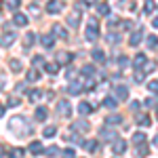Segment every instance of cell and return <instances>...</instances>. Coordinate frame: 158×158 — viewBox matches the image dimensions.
Returning <instances> with one entry per match:
<instances>
[{"mask_svg": "<svg viewBox=\"0 0 158 158\" xmlns=\"http://www.w3.org/2000/svg\"><path fill=\"white\" fill-rule=\"evenodd\" d=\"M85 38L89 40V42H95V40L99 38V30H97V21H95V19H91L89 27L85 30Z\"/></svg>", "mask_w": 158, "mask_h": 158, "instance_id": "obj_1", "label": "cell"}, {"mask_svg": "<svg viewBox=\"0 0 158 158\" xmlns=\"http://www.w3.org/2000/svg\"><path fill=\"white\" fill-rule=\"evenodd\" d=\"M47 11H49L51 15H57V13L63 11V2H61V0H49V2H47Z\"/></svg>", "mask_w": 158, "mask_h": 158, "instance_id": "obj_2", "label": "cell"}, {"mask_svg": "<svg viewBox=\"0 0 158 158\" xmlns=\"http://www.w3.org/2000/svg\"><path fill=\"white\" fill-rule=\"evenodd\" d=\"M57 112H59L61 116H70V114H72V106H70V101H68V99H61L59 103H57Z\"/></svg>", "mask_w": 158, "mask_h": 158, "instance_id": "obj_3", "label": "cell"}, {"mask_svg": "<svg viewBox=\"0 0 158 158\" xmlns=\"http://www.w3.org/2000/svg\"><path fill=\"white\" fill-rule=\"evenodd\" d=\"M114 97L118 99V101H124V99L129 97V89H127V86H116V89H114Z\"/></svg>", "mask_w": 158, "mask_h": 158, "instance_id": "obj_4", "label": "cell"}, {"mask_svg": "<svg viewBox=\"0 0 158 158\" xmlns=\"http://www.w3.org/2000/svg\"><path fill=\"white\" fill-rule=\"evenodd\" d=\"M82 86H85V82H80V80L70 82V85H68V95H78V93L82 91Z\"/></svg>", "mask_w": 158, "mask_h": 158, "instance_id": "obj_5", "label": "cell"}, {"mask_svg": "<svg viewBox=\"0 0 158 158\" xmlns=\"http://www.w3.org/2000/svg\"><path fill=\"white\" fill-rule=\"evenodd\" d=\"M78 23H80V11H72L68 15V25L70 27H78Z\"/></svg>", "mask_w": 158, "mask_h": 158, "instance_id": "obj_6", "label": "cell"}, {"mask_svg": "<svg viewBox=\"0 0 158 158\" xmlns=\"http://www.w3.org/2000/svg\"><path fill=\"white\" fill-rule=\"evenodd\" d=\"M141 38H143V30H141V27H137L133 34H131V40H129V42H131V47H137V44L141 42Z\"/></svg>", "mask_w": 158, "mask_h": 158, "instance_id": "obj_7", "label": "cell"}, {"mask_svg": "<svg viewBox=\"0 0 158 158\" xmlns=\"http://www.w3.org/2000/svg\"><path fill=\"white\" fill-rule=\"evenodd\" d=\"M15 34H13V32H6V34H2V36H0V44H2V47H11L13 42H15Z\"/></svg>", "mask_w": 158, "mask_h": 158, "instance_id": "obj_8", "label": "cell"}, {"mask_svg": "<svg viewBox=\"0 0 158 158\" xmlns=\"http://www.w3.org/2000/svg\"><path fill=\"white\" fill-rule=\"evenodd\" d=\"M112 150H114L116 156H122V154L127 152V143H124L122 139H118V141H114V148H112Z\"/></svg>", "mask_w": 158, "mask_h": 158, "instance_id": "obj_9", "label": "cell"}, {"mask_svg": "<svg viewBox=\"0 0 158 158\" xmlns=\"http://www.w3.org/2000/svg\"><path fill=\"white\" fill-rule=\"evenodd\" d=\"M40 44H42L44 49H51V47L55 44V38L51 36V34H42V36H40Z\"/></svg>", "mask_w": 158, "mask_h": 158, "instance_id": "obj_10", "label": "cell"}, {"mask_svg": "<svg viewBox=\"0 0 158 158\" xmlns=\"http://www.w3.org/2000/svg\"><path fill=\"white\" fill-rule=\"evenodd\" d=\"M27 150H30V154H34V156H38V154H42V152H44V148H42L40 141H32Z\"/></svg>", "mask_w": 158, "mask_h": 158, "instance_id": "obj_11", "label": "cell"}, {"mask_svg": "<svg viewBox=\"0 0 158 158\" xmlns=\"http://www.w3.org/2000/svg\"><path fill=\"white\" fill-rule=\"evenodd\" d=\"M91 129V124L86 120H78V122H74V131H78V133H86Z\"/></svg>", "mask_w": 158, "mask_h": 158, "instance_id": "obj_12", "label": "cell"}, {"mask_svg": "<svg viewBox=\"0 0 158 158\" xmlns=\"http://www.w3.org/2000/svg\"><path fill=\"white\" fill-rule=\"evenodd\" d=\"M13 23H15V25H21V27H23V25H27V17H25L23 13H15V17H13Z\"/></svg>", "mask_w": 158, "mask_h": 158, "instance_id": "obj_13", "label": "cell"}, {"mask_svg": "<svg viewBox=\"0 0 158 158\" xmlns=\"http://www.w3.org/2000/svg\"><path fill=\"white\" fill-rule=\"evenodd\" d=\"M72 53H65V51H61V53H57V63H70L72 61Z\"/></svg>", "mask_w": 158, "mask_h": 158, "instance_id": "obj_14", "label": "cell"}, {"mask_svg": "<svg viewBox=\"0 0 158 158\" xmlns=\"http://www.w3.org/2000/svg\"><path fill=\"white\" fill-rule=\"evenodd\" d=\"M53 34H55L57 38H63V40L68 38V32H65V27H63V25H53Z\"/></svg>", "mask_w": 158, "mask_h": 158, "instance_id": "obj_15", "label": "cell"}, {"mask_svg": "<svg viewBox=\"0 0 158 158\" xmlns=\"http://www.w3.org/2000/svg\"><path fill=\"white\" fill-rule=\"evenodd\" d=\"M47 116H49V110L40 106V108L36 110V120H38V122H44V120H47Z\"/></svg>", "mask_w": 158, "mask_h": 158, "instance_id": "obj_16", "label": "cell"}, {"mask_svg": "<svg viewBox=\"0 0 158 158\" xmlns=\"http://www.w3.org/2000/svg\"><path fill=\"white\" fill-rule=\"evenodd\" d=\"M78 112H80L82 116H86V114H91V112H93V108H91V103H86V101H80V103H78Z\"/></svg>", "mask_w": 158, "mask_h": 158, "instance_id": "obj_17", "label": "cell"}, {"mask_svg": "<svg viewBox=\"0 0 158 158\" xmlns=\"http://www.w3.org/2000/svg\"><path fill=\"white\" fill-rule=\"evenodd\" d=\"M146 47H148V49H156V47H158V36L150 34V36L146 38Z\"/></svg>", "mask_w": 158, "mask_h": 158, "instance_id": "obj_18", "label": "cell"}, {"mask_svg": "<svg viewBox=\"0 0 158 158\" xmlns=\"http://www.w3.org/2000/svg\"><path fill=\"white\" fill-rule=\"evenodd\" d=\"M120 122H122L120 114H110L108 118H106V124H120Z\"/></svg>", "mask_w": 158, "mask_h": 158, "instance_id": "obj_19", "label": "cell"}, {"mask_svg": "<svg viewBox=\"0 0 158 158\" xmlns=\"http://www.w3.org/2000/svg\"><path fill=\"white\" fill-rule=\"evenodd\" d=\"M114 131H112V129H99V137H101V139H114Z\"/></svg>", "mask_w": 158, "mask_h": 158, "instance_id": "obj_20", "label": "cell"}, {"mask_svg": "<svg viewBox=\"0 0 158 158\" xmlns=\"http://www.w3.org/2000/svg\"><path fill=\"white\" fill-rule=\"evenodd\" d=\"M44 70H47V74L55 76V74L59 72V63H47V65H44Z\"/></svg>", "mask_w": 158, "mask_h": 158, "instance_id": "obj_21", "label": "cell"}, {"mask_svg": "<svg viewBox=\"0 0 158 158\" xmlns=\"http://www.w3.org/2000/svg\"><path fill=\"white\" fill-rule=\"evenodd\" d=\"M93 59L97 61V63H103V61H106V53L99 51V49H95V51H93Z\"/></svg>", "mask_w": 158, "mask_h": 158, "instance_id": "obj_22", "label": "cell"}, {"mask_svg": "<svg viewBox=\"0 0 158 158\" xmlns=\"http://www.w3.org/2000/svg\"><path fill=\"white\" fill-rule=\"evenodd\" d=\"M17 127H25V118H21V116L13 118V120H11V129H15V131H17Z\"/></svg>", "mask_w": 158, "mask_h": 158, "instance_id": "obj_23", "label": "cell"}, {"mask_svg": "<svg viewBox=\"0 0 158 158\" xmlns=\"http://www.w3.org/2000/svg\"><path fill=\"white\" fill-rule=\"evenodd\" d=\"M146 61H148V59H146V55H143V53H139V55H137V57L133 59V65H135V68H141Z\"/></svg>", "mask_w": 158, "mask_h": 158, "instance_id": "obj_24", "label": "cell"}, {"mask_svg": "<svg viewBox=\"0 0 158 158\" xmlns=\"http://www.w3.org/2000/svg\"><path fill=\"white\" fill-rule=\"evenodd\" d=\"M27 80H30V82H36V80H40V72L32 68V70L27 72Z\"/></svg>", "mask_w": 158, "mask_h": 158, "instance_id": "obj_25", "label": "cell"}, {"mask_svg": "<svg viewBox=\"0 0 158 158\" xmlns=\"http://www.w3.org/2000/svg\"><path fill=\"white\" fill-rule=\"evenodd\" d=\"M82 148H85L86 152H91V154H93V152H97V141H85Z\"/></svg>", "mask_w": 158, "mask_h": 158, "instance_id": "obj_26", "label": "cell"}, {"mask_svg": "<svg viewBox=\"0 0 158 158\" xmlns=\"http://www.w3.org/2000/svg\"><path fill=\"white\" fill-rule=\"evenodd\" d=\"M146 133H133V143H137V146H139V143H146Z\"/></svg>", "mask_w": 158, "mask_h": 158, "instance_id": "obj_27", "label": "cell"}, {"mask_svg": "<svg viewBox=\"0 0 158 158\" xmlns=\"http://www.w3.org/2000/svg\"><path fill=\"white\" fill-rule=\"evenodd\" d=\"M103 106H106V108H116V106H118V99L116 97H106L103 99Z\"/></svg>", "mask_w": 158, "mask_h": 158, "instance_id": "obj_28", "label": "cell"}, {"mask_svg": "<svg viewBox=\"0 0 158 158\" xmlns=\"http://www.w3.org/2000/svg\"><path fill=\"white\" fill-rule=\"evenodd\" d=\"M150 116H148V114H141V116H137V124H141V127H148V124H150Z\"/></svg>", "mask_w": 158, "mask_h": 158, "instance_id": "obj_29", "label": "cell"}, {"mask_svg": "<svg viewBox=\"0 0 158 158\" xmlns=\"http://www.w3.org/2000/svg\"><path fill=\"white\" fill-rule=\"evenodd\" d=\"M9 156L11 158H23V150L21 148H13L11 152H9Z\"/></svg>", "mask_w": 158, "mask_h": 158, "instance_id": "obj_30", "label": "cell"}, {"mask_svg": "<svg viewBox=\"0 0 158 158\" xmlns=\"http://www.w3.org/2000/svg\"><path fill=\"white\" fill-rule=\"evenodd\" d=\"M27 97H30V101H38V99L42 97V93H40L38 89H34V91H30V93H27Z\"/></svg>", "mask_w": 158, "mask_h": 158, "instance_id": "obj_31", "label": "cell"}, {"mask_svg": "<svg viewBox=\"0 0 158 158\" xmlns=\"http://www.w3.org/2000/svg\"><path fill=\"white\" fill-rule=\"evenodd\" d=\"M154 9H156L154 0H146V13H148V15H152V13H154Z\"/></svg>", "mask_w": 158, "mask_h": 158, "instance_id": "obj_32", "label": "cell"}, {"mask_svg": "<svg viewBox=\"0 0 158 158\" xmlns=\"http://www.w3.org/2000/svg\"><path fill=\"white\" fill-rule=\"evenodd\" d=\"M97 13H99V15H103V17H106V15L110 13V6H108V4H97Z\"/></svg>", "mask_w": 158, "mask_h": 158, "instance_id": "obj_33", "label": "cell"}, {"mask_svg": "<svg viewBox=\"0 0 158 158\" xmlns=\"http://www.w3.org/2000/svg\"><path fill=\"white\" fill-rule=\"evenodd\" d=\"M55 135H57V129L55 127H47L44 129V137H55Z\"/></svg>", "mask_w": 158, "mask_h": 158, "instance_id": "obj_34", "label": "cell"}, {"mask_svg": "<svg viewBox=\"0 0 158 158\" xmlns=\"http://www.w3.org/2000/svg\"><path fill=\"white\" fill-rule=\"evenodd\" d=\"M148 89H150V93H158V80H150Z\"/></svg>", "mask_w": 158, "mask_h": 158, "instance_id": "obj_35", "label": "cell"}, {"mask_svg": "<svg viewBox=\"0 0 158 158\" xmlns=\"http://www.w3.org/2000/svg\"><path fill=\"white\" fill-rule=\"evenodd\" d=\"M11 70H13V72H21V61L13 59L11 61Z\"/></svg>", "mask_w": 158, "mask_h": 158, "instance_id": "obj_36", "label": "cell"}, {"mask_svg": "<svg viewBox=\"0 0 158 158\" xmlns=\"http://www.w3.org/2000/svg\"><path fill=\"white\" fill-rule=\"evenodd\" d=\"M148 152H150V150L146 148V143H139V148H137V154H139V156H148Z\"/></svg>", "mask_w": 158, "mask_h": 158, "instance_id": "obj_37", "label": "cell"}, {"mask_svg": "<svg viewBox=\"0 0 158 158\" xmlns=\"http://www.w3.org/2000/svg\"><path fill=\"white\" fill-rule=\"evenodd\" d=\"M82 74H85V76H93V74H95V68H93V65H85V68H82Z\"/></svg>", "mask_w": 158, "mask_h": 158, "instance_id": "obj_38", "label": "cell"}, {"mask_svg": "<svg viewBox=\"0 0 158 158\" xmlns=\"http://www.w3.org/2000/svg\"><path fill=\"white\" fill-rule=\"evenodd\" d=\"M146 106H148V108H156V106H158L156 97H148V99H146Z\"/></svg>", "mask_w": 158, "mask_h": 158, "instance_id": "obj_39", "label": "cell"}, {"mask_svg": "<svg viewBox=\"0 0 158 158\" xmlns=\"http://www.w3.org/2000/svg\"><path fill=\"white\" fill-rule=\"evenodd\" d=\"M108 40L112 42V44H118V42H120V36H116V34H108Z\"/></svg>", "mask_w": 158, "mask_h": 158, "instance_id": "obj_40", "label": "cell"}, {"mask_svg": "<svg viewBox=\"0 0 158 158\" xmlns=\"http://www.w3.org/2000/svg\"><path fill=\"white\" fill-rule=\"evenodd\" d=\"M34 65H38V68L44 65V57H42V55H36V57H34Z\"/></svg>", "mask_w": 158, "mask_h": 158, "instance_id": "obj_41", "label": "cell"}, {"mask_svg": "<svg viewBox=\"0 0 158 158\" xmlns=\"http://www.w3.org/2000/svg\"><path fill=\"white\" fill-rule=\"evenodd\" d=\"M141 68H143L146 72H154V70H156V63H143Z\"/></svg>", "mask_w": 158, "mask_h": 158, "instance_id": "obj_42", "label": "cell"}, {"mask_svg": "<svg viewBox=\"0 0 158 158\" xmlns=\"http://www.w3.org/2000/svg\"><path fill=\"white\" fill-rule=\"evenodd\" d=\"M19 4H21V0H9V9H19Z\"/></svg>", "mask_w": 158, "mask_h": 158, "instance_id": "obj_43", "label": "cell"}, {"mask_svg": "<svg viewBox=\"0 0 158 158\" xmlns=\"http://www.w3.org/2000/svg\"><path fill=\"white\" fill-rule=\"evenodd\" d=\"M127 63H129V59H127L124 55H120V57H118V65H120V68H124Z\"/></svg>", "mask_w": 158, "mask_h": 158, "instance_id": "obj_44", "label": "cell"}, {"mask_svg": "<svg viewBox=\"0 0 158 158\" xmlns=\"http://www.w3.org/2000/svg\"><path fill=\"white\" fill-rule=\"evenodd\" d=\"M44 152H47L49 156H57V154H59V150H57V148H49V150H44Z\"/></svg>", "mask_w": 158, "mask_h": 158, "instance_id": "obj_45", "label": "cell"}, {"mask_svg": "<svg viewBox=\"0 0 158 158\" xmlns=\"http://www.w3.org/2000/svg\"><path fill=\"white\" fill-rule=\"evenodd\" d=\"M19 103H21V101H19L17 97H11V99H9V106H11V108H15V106H19Z\"/></svg>", "mask_w": 158, "mask_h": 158, "instance_id": "obj_46", "label": "cell"}, {"mask_svg": "<svg viewBox=\"0 0 158 158\" xmlns=\"http://www.w3.org/2000/svg\"><path fill=\"white\" fill-rule=\"evenodd\" d=\"M25 42H27V44H25V47H30V44H32V42H34V34H32V32H30V34H27V36H25Z\"/></svg>", "mask_w": 158, "mask_h": 158, "instance_id": "obj_47", "label": "cell"}, {"mask_svg": "<svg viewBox=\"0 0 158 158\" xmlns=\"http://www.w3.org/2000/svg\"><path fill=\"white\" fill-rule=\"evenodd\" d=\"M122 30H133V21H122Z\"/></svg>", "mask_w": 158, "mask_h": 158, "instance_id": "obj_48", "label": "cell"}, {"mask_svg": "<svg viewBox=\"0 0 158 158\" xmlns=\"http://www.w3.org/2000/svg\"><path fill=\"white\" fill-rule=\"evenodd\" d=\"M63 156H65V158H74V150H65Z\"/></svg>", "mask_w": 158, "mask_h": 158, "instance_id": "obj_49", "label": "cell"}, {"mask_svg": "<svg viewBox=\"0 0 158 158\" xmlns=\"http://www.w3.org/2000/svg\"><path fill=\"white\" fill-rule=\"evenodd\" d=\"M131 110H133V112H135V110H139V101H131Z\"/></svg>", "mask_w": 158, "mask_h": 158, "instance_id": "obj_50", "label": "cell"}, {"mask_svg": "<svg viewBox=\"0 0 158 158\" xmlns=\"http://www.w3.org/2000/svg\"><path fill=\"white\" fill-rule=\"evenodd\" d=\"M152 25H154V27H158V17H154V21H152Z\"/></svg>", "mask_w": 158, "mask_h": 158, "instance_id": "obj_51", "label": "cell"}, {"mask_svg": "<svg viewBox=\"0 0 158 158\" xmlns=\"http://www.w3.org/2000/svg\"><path fill=\"white\" fill-rule=\"evenodd\" d=\"M4 116V106H0V118Z\"/></svg>", "mask_w": 158, "mask_h": 158, "instance_id": "obj_52", "label": "cell"}, {"mask_svg": "<svg viewBox=\"0 0 158 158\" xmlns=\"http://www.w3.org/2000/svg\"><path fill=\"white\" fill-rule=\"evenodd\" d=\"M154 146L158 148V135H156V137H154Z\"/></svg>", "mask_w": 158, "mask_h": 158, "instance_id": "obj_53", "label": "cell"}, {"mask_svg": "<svg viewBox=\"0 0 158 158\" xmlns=\"http://www.w3.org/2000/svg\"><path fill=\"white\" fill-rule=\"evenodd\" d=\"M2 89H4V80H0V91H2Z\"/></svg>", "mask_w": 158, "mask_h": 158, "instance_id": "obj_54", "label": "cell"}, {"mask_svg": "<svg viewBox=\"0 0 158 158\" xmlns=\"http://www.w3.org/2000/svg\"><path fill=\"white\" fill-rule=\"evenodd\" d=\"M93 2H95V0H85V4H93Z\"/></svg>", "mask_w": 158, "mask_h": 158, "instance_id": "obj_55", "label": "cell"}, {"mask_svg": "<svg viewBox=\"0 0 158 158\" xmlns=\"http://www.w3.org/2000/svg\"><path fill=\"white\" fill-rule=\"evenodd\" d=\"M0 158H4V152H2V148H0Z\"/></svg>", "mask_w": 158, "mask_h": 158, "instance_id": "obj_56", "label": "cell"}, {"mask_svg": "<svg viewBox=\"0 0 158 158\" xmlns=\"http://www.w3.org/2000/svg\"><path fill=\"white\" fill-rule=\"evenodd\" d=\"M156 118H158V114H156Z\"/></svg>", "mask_w": 158, "mask_h": 158, "instance_id": "obj_57", "label": "cell"}]
</instances>
